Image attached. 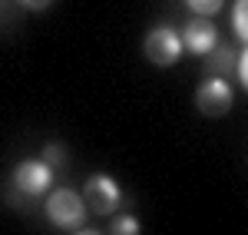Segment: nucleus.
I'll return each mask as SVG.
<instances>
[{"label": "nucleus", "instance_id": "nucleus-1", "mask_svg": "<svg viewBox=\"0 0 248 235\" xmlns=\"http://www.w3.org/2000/svg\"><path fill=\"white\" fill-rule=\"evenodd\" d=\"M86 199L73 192V189H53L46 196V219L57 225V229H73L77 232L79 225L86 222Z\"/></svg>", "mask_w": 248, "mask_h": 235}, {"label": "nucleus", "instance_id": "nucleus-14", "mask_svg": "<svg viewBox=\"0 0 248 235\" xmlns=\"http://www.w3.org/2000/svg\"><path fill=\"white\" fill-rule=\"evenodd\" d=\"M73 235H103V232H96V229H77Z\"/></svg>", "mask_w": 248, "mask_h": 235}, {"label": "nucleus", "instance_id": "nucleus-8", "mask_svg": "<svg viewBox=\"0 0 248 235\" xmlns=\"http://www.w3.org/2000/svg\"><path fill=\"white\" fill-rule=\"evenodd\" d=\"M43 162H46L53 172H63V169L70 166V153H66V146H63V142H46V146H43Z\"/></svg>", "mask_w": 248, "mask_h": 235}, {"label": "nucleus", "instance_id": "nucleus-5", "mask_svg": "<svg viewBox=\"0 0 248 235\" xmlns=\"http://www.w3.org/2000/svg\"><path fill=\"white\" fill-rule=\"evenodd\" d=\"M53 176H57V172H53L43 159H23L17 169H14V179H10V182L20 189V196L37 199L53 186Z\"/></svg>", "mask_w": 248, "mask_h": 235}, {"label": "nucleus", "instance_id": "nucleus-13", "mask_svg": "<svg viewBox=\"0 0 248 235\" xmlns=\"http://www.w3.org/2000/svg\"><path fill=\"white\" fill-rule=\"evenodd\" d=\"M53 0H20V7H27V10H46Z\"/></svg>", "mask_w": 248, "mask_h": 235}, {"label": "nucleus", "instance_id": "nucleus-10", "mask_svg": "<svg viewBox=\"0 0 248 235\" xmlns=\"http://www.w3.org/2000/svg\"><path fill=\"white\" fill-rule=\"evenodd\" d=\"M109 235H139V219L136 216H116L109 225Z\"/></svg>", "mask_w": 248, "mask_h": 235}, {"label": "nucleus", "instance_id": "nucleus-7", "mask_svg": "<svg viewBox=\"0 0 248 235\" xmlns=\"http://www.w3.org/2000/svg\"><path fill=\"white\" fill-rule=\"evenodd\" d=\"M205 70H209L212 77H218V79L232 77V70H235V50H232L229 43H218L209 57H205Z\"/></svg>", "mask_w": 248, "mask_h": 235}, {"label": "nucleus", "instance_id": "nucleus-3", "mask_svg": "<svg viewBox=\"0 0 248 235\" xmlns=\"http://www.w3.org/2000/svg\"><path fill=\"white\" fill-rule=\"evenodd\" d=\"M83 199H86V209L96 212V216H113L123 202V189L116 186V179L109 176H90L86 186H83Z\"/></svg>", "mask_w": 248, "mask_h": 235}, {"label": "nucleus", "instance_id": "nucleus-12", "mask_svg": "<svg viewBox=\"0 0 248 235\" xmlns=\"http://www.w3.org/2000/svg\"><path fill=\"white\" fill-rule=\"evenodd\" d=\"M238 79H242V86L248 90V50L242 53V60H238Z\"/></svg>", "mask_w": 248, "mask_h": 235}, {"label": "nucleus", "instance_id": "nucleus-11", "mask_svg": "<svg viewBox=\"0 0 248 235\" xmlns=\"http://www.w3.org/2000/svg\"><path fill=\"white\" fill-rule=\"evenodd\" d=\"M189 3L192 14H199V17H212V14H218L222 10V3L225 0H186Z\"/></svg>", "mask_w": 248, "mask_h": 235}, {"label": "nucleus", "instance_id": "nucleus-2", "mask_svg": "<svg viewBox=\"0 0 248 235\" xmlns=\"http://www.w3.org/2000/svg\"><path fill=\"white\" fill-rule=\"evenodd\" d=\"M142 53H146V60L153 63V66H172V63H179V57H182V37L172 30L169 23H159V27H153L149 33H146V40H142Z\"/></svg>", "mask_w": 248, "mask_h": 235}, {"label": "nucleus", "instance_id": "nucleus-4", "mask_svg": "<svg viewBox=\"0 0 248 235\" xmlns=\"http://www.w3.org/2000/svg\"><path fill=\"white\" fill-rule=\"evenodd\" d=\"M232 103H235V93H232L229 83L218 79V77L205 79V83L195 90V106H199L202 116H209V119H222L232 110Z\"/></svg>", "mask_w": 248, "mask_h": 235}, {"label": "nucleus", "instance_id": "nucleus-9", "mask_svg": "<svg viewBox=\"0 0 248 235\" xmlns=\"http://www.w3.org/2000/svg\"><path fill=\"white\" fill-rule=\"evenodd\" d=\"M232 27H235V37L248 43V0H235V10H232Z\"/></svg>", "mask_w": 248, "mask_h": 235}, {"label": "nucleus", "instance_id": "nucleus-6", "mask_svg": "<svg viewBox=\"0 0 248 235\" xmlns=\"http://www.w3.org/2000/svg\"><path fill=\"white\" fill-rule=\"evenodd\" d=\"M218 47V30L209 17H192L182 30V50H189L195 57H209Z\"/></svg>", "mask_w": 248, "mask_h": 235}]
</instances>
